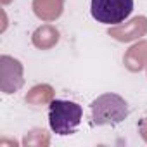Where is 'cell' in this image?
<instances>
[{
	"mask_svg": "<svg viewBox=\"0 0 147 147\" xmlns=\"http://www.w3.org/2000/svg\"><path fill=\"white\" fill-rule=\"evenodd\" d=\"M82 116L83 109L76 102L54 99L49 104V125L57 135H73L82 123Z\"/></svg>",
	"mask_w": 147,
	"mask_h": 147,
	"instance_id": "1",
	"label": "cell"
},
{
	"mask_svg": "<svg viewBox=\"0 0 147 147\" xmlns=\"http://www.w3.org/2000/svg\"><path fill=\"white\" fill-rule=\"evenodd\" d=\"M92 123L97 126L102 125H118L121 121H125V118L128 116L130 109H128V102L118 95V94H102L99 95L92 104Z\"/></svg>",
	"mask_w": 147,
	"mask_h": 147,
	"instance_id": "2",
	"label": "cell"
},
{
	"mask_svg": "<svg viewBox=\"0 0 147 147\" xmlns=\"http://www.w3.org/2000/svg\"><path fill=\"white\" fill-rule=\"evenodd\" d=\"M133 11V0H92L90 12L97 23L121 24Z\"/></svg>",
	"mask_w": 147,
	"mask_h": 147,
	"instance_id": "3",
	"label": "cell"
},
{
	"mask_svg": "<svg viewBox=\"0 0 147 147\" xmlns=\"http://www.w3.org/2000/svg\"><path fill=\"white\" fill-rule=\"evenodd\" d=\"M23 64L11 55H2L0 57V88L2 92L16 94L23 87Z\"/></svg>",
	"mask_w": 147,
	"mask_h": 147,
	"instance_id": "4",
	"label": "cell"
},
{
	"mask_svg": "<svg viewBox=\"0 0 147 147\" xmlns=\"http://www.w3.org/2000/svg\"><path fill=\"white\" fill-rule=\"evenodd\" d=\"M107 33L118 42H131V40L142 38L147 33V18L137 16L125 24H116L114 28H109Z\"/></svg>",
	"mask_w": 147,
	"mask_h": 147,
	"instance_id": "5",
	"label": "cell"
},
{
	"mask_svg": "<svg viewBox=\"0 0 147 147\" xmlns=\"http://www.w3.org/2000/svg\"><path fill=\"white\" fill-rule=\"evenodd\" d=\"M64 0H33V11L42 21H54L62 14Z\"/></svg>",
	"mask_w": 147,
	"mask_h": 147,
	"instance_id": "6",
	"label": "cell"
},
{
	"mask_svg": "<svg viewBox=\"0 0 147 147\" xmlns=\"http://www.w3.org/2000/svg\"><path fill=\"white\" fill-rule=\"evenodd\" d=\"M57 42H59V31L52 24H43L33 33V45L36 49L47 50L52 49Z\"/></svg>",
	"mask_w": 147,
	"mask_h": 147,
	"instance_id": "7",
	"label": "cell"
},
{
	"mask_svg": "<svg viewBox=\"0 0 147 147\" xmlns=\"http://www.w3.org/2000/svg\"><path fill=\"white\" fill-rule=\"evenodd\" d=\"M147 64V42L133 45L125 55V66L130 71H138Z\"/></svg>",
	"mask_w": 147,
	"mask_h": 147,
	"instance_id": "8",
	"label": "cell"
},
{
	"mask_svg": "<svg viewBox=\"0 0 147 147\" xmlns=\"http://www.w3.org/2000/svg\"><path fill=\"white\" fill-rule=\"evenodd\" d=\"M54 100V88L50 85H35L26 94V102L31 106H43Z\"/></svg>",
	"mask_w": 147,
	"mask_h": 147,
	"instance_id": "9",
	"label": "cell"
},
{
	"mask_svg": "<svg viewBox=\"0 0 147 147\" xmlns=\"http://www.w3.org/2000/svg\"><path fill=\"white\" fill-rule=\"evenodd\" d=\"M49 144H50V135L43 128H33L23 138L24 147H47Z\"/></svg>",
	"mask_w": 147,
	"mask_h": 147,
	"instance_id": "10",
	"label": "cell"
},
{
	"mask_svg": "<svg viewBox=\"0 0 147 147\" xmlns=\"http://www.w3.org/2000/svg\"><path fill=\"white\" fill-rule=\"evenodd\" d=\"M138 133H140V137L147 142V118H142V119L138 121Z\"/></svg>",
	"mask_w": 147,
	"mask_h": 147,
	"instance_id": "11",
	"label": "cell"
},
{
	"mask_svg": "<svg viewBox=\"0 0 147 147\" xmlns=\"http://www.w3.org/2000/svg\"><path fill=\"white\" fill-rule=\"evenodd\" d=\"M4 145H12V147H18V142H16V140H5V138H2V140H0V147H4Z\"/></svg>",
	"mask_w": 147,
	"mask_h": 147,
	"instance_id": "12",
	"label": "cell"
},
{
	"mask_svg": "<svg viewBox=\"0 0 147 147\" xmlns=\"http://www.w3.org/2000/svg\"><path fill=\"white\" fill-rule=\"evenodd\" d=\"M9 2H11V0H2V4H4V5H5V4H9Z\"/></svg>",
	"mask_w": 147,
	"mask_h": 147,
	"instance_id": "13",
	"label": "cell"
}]
</instances>
